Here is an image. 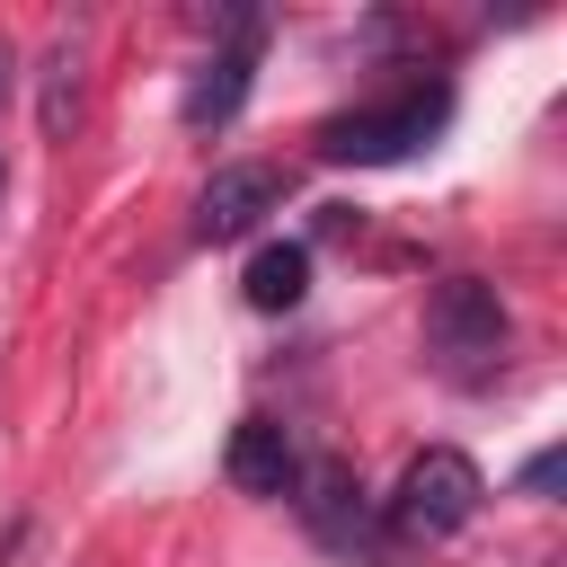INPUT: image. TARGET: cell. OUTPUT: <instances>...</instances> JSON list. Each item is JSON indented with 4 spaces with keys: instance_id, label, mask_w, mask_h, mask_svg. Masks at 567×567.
<instances>
[{
    "instance_id": "6da1fadb",
    "label": "cell",
    "mask_w": 567,
    "mask_h": 567,
    "mask_svg": "<svg viewBox=\"0 0 567 567\" xmlns=\"http://www.w3.org/2000/svg\"><path fill=\"white\" fill-rule=\"evenodd\" d=\"M443 124H452V80H408L399 97H372V106L328 115L310 142H319L328 168H390V159H416Z\"/></svg>"
},
{
    "instance_id": "7a4b0ae2",
    "label": "cell",
    "mask_w": 567,
    "mask_h": 567,
    "mask_svg": "<svg viewBox=\"0 0 567 567\" xmlns=\"http://www.w3.org/2000/svg\"><path fill=\"white\" fill-rule=\"evenodd\" d=\"M425 346H434V363H443L452 381H487V372L505 363V346H514V319H505L496 284L443 275V284L425 292Z\"/></svg>"
},
{
    "instance_id": "3957f363",
    "label": "cell",
    "mask_w": 567,
    "mask_h": 567,
    "mask_svg": "<svg viewBox=\"0 0 567 567\" xmlns=\"http://www.w3.org/2000/svg\"><path fill=\"white\" fill-rule=\"evenodd\" d=\"M478 505H487L478 461L452 452V443H425V452L399 470V487H390V532H399V540H452Z\"/></svg>"
},
{
    "instance_id": "277c9868",
    "label": "cell",
    "mask_w": 567,
    "mask_h": 567,
    "mask_svg": "<svg viewBox=\"0 0 567 567\" xmlns=\"http://www.w3.org/2000/svg\"><path fill=\"white\" fill-rule=\"evenodd\" d=\"M257 44H266V18L239 9V18L221 27V44L195 62V80H186V124H195V133H221V124L239 115V97H248V80H257Z\"/></svg>"
},
{
    "instance_id": "5b68a950",
    "label": "cell",
    "mask_w": 567,
    "mask_h": 567,
    "mask_svg": "<svg viewBox=\"0 0 567 567\" xmlns=\"http://www.w3.org/2000/svg\"><path fill=\"white\" fill-rule=\"evenodd\" d=\"M284 168L275 159H230V168H213L204 177V195H195V239L213 248V239H248L275 204H284Z\"/></svg>"
},
{
    "instance_id": "8992f818",
    "label": "cell",
    "mask_w": 567,
    "mask_h": 567,
    "mask_svg": "<svg viewBox=\"0 0 567 567\" xmlns=\"http://www.w3.org/2000/svg\"><path fill=\"white\" fill-rule=\"evenodd\" d=\"M292 505H301V523L328 540V549H381V532H372V505H363V478L346 470V461H310L301 478H292Z\"/></svg>"
},
{
    "instance_id": "52a82bcc",
    "label": "cell",
    "mask_w": 567,
    "mask_h": 567,
    "mask_svg": "<svg viewBox=\"0 0 567 567\" xmlns=\"http://www.w3.org/2000/svg\"><path fill=\"white\" fill-rule=\"evenodd\" d=\"M230 487H248V496H292V478H301V452H292V434L275 425V416H248L239 434H230Z\"/></svg>"
},
{
    "instance_id": "ba28073f",
    "label": "cell",
    "mask_w": 567,
    "mask_h": 567,
    "mask_svg": "<svg viewBox=\"0 0 567 567\" xmlns=\"http://www.w3.org/2000/svg\"><path fill=\"white\" fill-rule=\"evenodd\" d=\"M310 292V248L301 239H266L248 257V310H292Z\"/></svg>"
},
{
    "instance_id": "9c48e42d",
    "label": "cell",
    "mask_w": 567,
    "mask_h": 567,
    "mask_svg": "<svg viewBox=\"0 0 567 567\" xmlns=\"http://www.w3.org/2000/svg\"><path fill=\"white\" fill-rule=\"evenodd\" d=\"M71 106H80V44L53 35V53H44V133H71Z\"/></svg>"
},
{
    "instance_id": "30bf717a",
    "label": "cell",
    "mask_w": 567,
    "mask_h": 567,
    "mask_svg": "<svg viewBox=\"0 0 567 567\" xmlns=\"http://www.w3.org/2000/svg\"><path fill=\"white\" fill-rule=\"evenodd\" d=\"M549 487H558V452H532L523 461V496H549Z\"/></svg>"
},
{
    "instance_id": "8fae6325",
    "label": "cell",
    "mask_w": 567,
    "mask_h": 567,
    "mask_svg": "<svg viewBox=\"0 0 567 567\" xmlns=\"http://www.w3.org/2000/svg\"><path fill=\"white\" fill-rule=\"evenodd\" d=\"M9 89H18V53H9V35H0V115H9Z\"/></svg>"
}]
</instances>
